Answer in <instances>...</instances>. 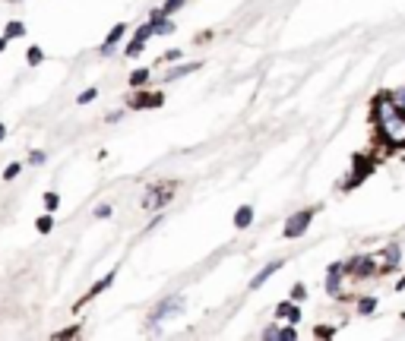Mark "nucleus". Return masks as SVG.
<instances>
[{
    "instance_id": "nucleus-25",
    "label": "nucleus",
    "mask_w": 405,
    "mask_h": 341,
    "mask_svg": "<svg viewBox=\"0 0 405 341\" xmlns=\"http://www.w3.org/2000/svg\"><path fill=\"white\" fill-rule=\"evenodd\" d=\"M339 326H314V338H336Z\"/></svg>"
},
{
    "instance_id": "nucleus-17",
    "label": "nucleus",
    "mask_w": 405,
    "mask_h": 341,
    "mask_svg": "<svg viewBox=\"0 0 405 341\" xmlns=\"http://www.w3.org/2000/svg\"><path fill=\"white\" fill-rule=\"evenodd\" d=\"M3 35H7L10 41H13V38H22V35H26V22L10 19V22H7V29H3Z\"/></svg>"
},
{
    "instance_id": "nucleus-30",
    "label": "nucleus",
    "mask_w": 405,
    "mask_h": 341,
    "mask_svg": "<svg viewBox=\"0 0 405 341\" xmlns=\"http://www.w3.org/2000/svg\"><path fill=\"white\" fill-rule=\"evenodd\" d=\"M22 174V164L20 161H10L7 168H3V180H16Z\"/></svg>"
},
{
    "instance_id": "nucleus-31",
    "label": "nucleus",
    "mask_w": 405,
    "mask_h": 341,
    "mask_svg": "<svg viewBox=\"0 0 405 341\" xmlns=\"http://www.w3.org/2000/svg\"><path fill=\"white\" fill-rule=\"evenodd\" d=\"M285 322H291V326H298V322H301V303H295V301H291L289 313H285Z\"/></svg>"
},
{
    "instance_id": "nucleus-34",
    "label": "nucleus",
    "mask_w": 405,
    "mask_h": 341,
    "mask_svg": "<svg viewBox=\"0 0 405 341\" xmlns=\"http://www.w3.org/2000/svg\"><path fill=\"white\" fill-rule=\"evenodd\" d=\"M289 307H291V301H289V297H285V301H282L279 307H275V313H273V316H275V319H282V322H285V313H289Z\"/></svg>"
},
{
    "instance_id": "nucleus-26",
    "label": "nucleus",
    "mask_w": 405,
    "mask_h": 341,
    "mask_svg": "<svg viewBox=\"0 0 405 341\" xmlns=\"http://www.w3.org/2000/svg\"><path fill=\"white\" fill-rule=\"evenodd\" d=\"M111 215H114V209H111V203H98V205H95V212H92V219H98V221L111 219Z\"/></svg>"
},
{
    "instance_id": "nucleus-40",
    "label": "nucleus",
    "mask_w": 405,
    "mask_h": 341,
    "mask_svg": "<svg viewBox=\"0 0 405 341\" xmlns=\"http://www.w3.org/2000/svg\"><path fill=\"white\" fill-rule=\"evenodd\" d=\"M10 3H20V0H10Z\"/></svg>"
},
{
    "instance_id": "nucleus-6",
    "label": "nucleus",
    "mask_w": 405,
    "mask_h": 341,
    "mask_svg": "<svg viewBox=\"0 0 405 341\" xmlns=\"http://www.w3.org/2000/svg\"><path fill=\"white\" fill-rule=\"evenodd\" d=\"M165 104V92H149V89H133V95L127 98L130 111H155Z\"/></svg>"
},
{
    "instance_id": "nucleus-8",
    "label": "nucleus",
    "mask_w": 405,
    "mask_h": 341,
    "mask_svg": "<svg viewBox=\"0 0 405 341\" xmlns=\"http://www.w3.org/2000/svg\"><path fill=\"white\" fill-rule=\"evenodd\" d=\"M342 278H345V262H330L326 278H323V287H326L330 297H342Z\"/></svg>"
},
{
    "instance_id": "nucleus-38",
    "label": "nucleus",
    "mask_w": 405,
    "mask_h": 341,
    "mask_svg": "<svg viewBox=\"0 0 405 341\" xmlns=\"http://www.w3.org/2000/svg\"><path fill=\"white\" fill-rule=\"evenodd\" d=\"M7 139V127H3V120H0V143Z\"/></svg>"
},
{
    "instance_id": "nucleus-4",
    "label": "nucleus",
    "mask_w": 405,
    "mask_h": 341,
    "mask_svg": "<svg viewBox=\"0 0 405 341\" xmlns=\"http://www.w3.org/2000/svg\"><path fill=\"white\" fill-rule=\"evenodd\" d=\"M184 294H171V297H165V301H158L155 310L149 313V326H158V322L171 319V316H181L184 313Z\"/></svg>"
},
{
    "instance_id": "nucleus-3",
    "label": "nucleus",
    "mask_w": 405,
    "mask_h": 341,
    "mask_svg": "<svg viewBox=\"0 0 405 341\" xmlns=\"http://www.w3.org/2000/svg\"><path fill=\"white\" fill-rule=\"evenodd\" d=\"M316 219V209H301V212H291L289 221H285V228H282V234H285V240H298L304 237V234L310 231V221Z\"/></svg>"
},
{
    "instance_id": "nucleus-36",
    "label": "nucleus",
    "mask_w": 405,
    "mask_h": 341,
    "mask_svg": "<svg viewBox=\"0 0 405 341\" xmlns=\"http://www.w3.org/2000/svg\"><path fill=\"white\" fill-rule=\"evenodd\" d=\"M121 117H124V111H111V114L105 117V120H108V123H117V120H121Z\"/></svg>"
},
{
    "instance_id": "nucleus-37",
    "label": "nucleus",
    "mask_w": 405,
    "mask_h": 341,
    "mask_svg": "<svg viewBox=\"0 0 405 341\" xmlns=\"http://www.w3.org/2000/svg\"><path fill=\"white\" fill-rule=\"evenodd\" d=\"M7 45H10V38H7V35H0V54L7 51Z\"/></svg>"
},
{
    "instance_id": "nucleus-35",
    "label": "nucleus",
    "mask_w": 405,
    "mask_h": 341,
    "mask_svg": "<svg viewBox=\"0 0 405 341\" xmlns=\"http://www.w3.org/2000/svg\"><path fill=\"white\" fill-rule=\"evenodd\" d=\"M181 61V51H165V54H162V63H178Z\"/></svg>"
},
{
    "instance_id": "nucleus-13",
    "label": "nucleus",
    "mask_w": 405,
    "mask_h": 341,
    "mask_svg": "<svg viewBox=\"0 0 405 341\" xmlns=\"http://www.w3.org/2000/svg\"><path fill=\"white\" fill-rule=\"evenodd\" d=\"M282 266H285V260H273V262H266V266H263V269H260V272H257V275H254V278H250V291H260V287H263V285H266V281H269V278H273V275H275V272H279V269H282Z\"/></svg>"
},
{
    "instance_id": "nucleus-16",
    "label": "nucleus",
    "mask_w": 405,
    "mask_h": 341,
    "mask_svg": "<svg viewBox=\"0 0 405 341\" xmlns=\"http://www.w3.org/2000/svg\"><path fill=\"white\" fill-rule=\"evenodd\" d=\"M149 79H152V70L139 67V70H133V73H130V79H127V82H130V89H143V86H146V82H149Z\"/></svg>"
},
{
    "instance_id": "nucleus-29",
    "label": "nucleus",
    "mask_w": 405,
    "mask_h": 341,
    "mask_svg": "<svg viewBox=\"0 0 405 341\" xmlns=\"http://www.w3.org/2000/svg\"><path fill=\"white\" fill-rule=\"evenodd\" d=\"M95 98H98V89H95V86H89L86 92H79V95H76V104H89V102H95Z\"/></svg>"
},
{
    "instance_id": "nucleus-32",
    "label": "nucleus",
    "mask_w": 405,
    "mask_h": 341,
    "mask_svg": "<svg viewBox=\"0 0 405 341\" xmlns=\"http://www.w3.org/2000/svg\"><path fill=\"white\" fill-rule=\"evenodd\" d=\"M260 338L263 341H279V322H269V326L260 332Z\"/></svg>"
},
{
    "instance_id": "nucleus-19",
    "label": "nucleus",
    "mask_w": 405,
    "mask_h": 341,
    "mask_svg": "<svg viewBox=\"0 0 405 341\" xmlns=\"http://www.w3.org/2000/svg\"><path fill=\"white\" fill-rule=\"evenodd\" d=\"M79 335H83V326L76 322V326H67L61 332H54V341H70V338H79Z\"/></svg>"
},
{
    "instance_id": "nucleus-15",
    "label": "nucleus",
    "mask_w": 405,
    "mask_h": 341,
    "mask_svg": "<svg viewBox=\"0 0 405 341\" xmlns=\"http://www.w3.org/2000/svg\"><path fill=\"white\" fill-rule=\"evenodd\" d=\"M193 70H203V61H190V63H178V67H174V70H168V73H165V82H174V79H181V76L193 73Z\"/></svg>"
},
{
    "instance_id": "nucleus-10",
    "label": "nucleus",
    "mask_w": 405,
    "mask_h": 341,
    "mask_svg": "<svg viewBox=\"0 0 405 341\" xmlns=\"http://www.w3.org/2000/svg\"><path fill=\"white\" fill-rule=\"evenodd\" d=\"M399 262H402V246H399V244H390V246L380 250V275L396 272Z\"/></svg>"
},
{
    "instance_id": "nucleus-14",
    "label": "nucleus",
    "mask_w": 405,
    "mask_h": 341,
    "mask_svg": "<svg viewBox=\"0 0 405 341\" xmlns=\"http://www.w3.org/2000/svg\"><path fill=\"white\" fill-rule=\"evenodd\" d=\"M234 228H238V231H247L250 225H254V205H240L238 212H234Z\"/></svg>"
},
{
    "instance_id": "nucleus-12",
    "label": "nucleus",
    "mask_w": 405,
    "mask_h": 341,
    "mask_svg": "<svg viewBox=\"0 0 405 341\" xmlns=\"http://www.w3.org/2000/svg\"><path fill=\"white\" fill-rule=\"evenodd\" d=\"M124 35H127V22H117V26L108 32V38L102 41V48H98V54H102V57H111V54H114V48H117V45L124 41Z\"/></svg>"
},
{
    "instance_id": "nucleus-39",
    "label": "nucleus",
    "mask_w": 405,
    "mask_h": 341,
    "mask_svg": "<svg viewBox=\"0 0 405 341\" xmlns=\"http://www.w3.org/2000/svg\"><path fill=\"white\" fill-rule=\"evenodd\" d=\"M396 291H405V275H402V278L396 281Z\"/></svg>"
},
{
    "instance_id": "nucleus-28",
    "label": "nucleus",
    "mask_w": 405,
    "mask_h": 341,
    "mask_svg": "<svg viewBox=\"0 0 405 341\" xmlns=\"http://www.w3.org/2000/svg\"><path fill=\"white\" fill-rule=\"evenodd\" d=\"M390 98H392V104H396L399 111H402L405 114V86H399V89H392L390 92Z\"/></svg>"
},
{
    "instance_id": "nucleus-18",
    "label": "nucleus",
    "mask_w": 405,
    "mask_h": 341,
    "mask_svg": "<svg viewBox=\"0 0 405 341\" xmlns=\"http://www.w3.org/2000/svg\"><path fill=\"white\" fill-rule=\"evenodd\" d=\"M35 228H38V234H51V231H54V212H45V215H38Z\"/></svg>"
},
{
    "instance_id": "nucleus-33",
    "label": "nucleus",
    "mask_w": 405,
    "mask_h": 341,
    "mask_svg": "<svg viewBox=\"0 0 405 341\" xmlns=\"http://www.w3.org/2000/svg\"><path fill=\"white\" fill-rule=\"evenodd\" d=\"M45 158H48V155H45L42 149H32V152H29V164H35V168H38V164H45Z\"/></svg>"
},
{
    "instance_id": "nucleus-11",
    "label": "nucleus",
    "mask_w": 405,
    "mask_h": 341,
    "mask_svg": "<svg viewBox=\"0 0 405 341\" xmlns=\"http://www.w3.org/2000/svg\"><path fill=\"white\" fill-rule=\"evenodd\" d=\"M152 35H155V32H152V22H149V19H146V22H143V26H139V29H137V32H133V38H130V45H127V48H124V54H127V57H137V54H139V51H143V48H146V41H149V38H152Z\"/></svg>"
},
{
    "instance_id": "nucleus-20",
    "label": "nucleus",
    "mask_w": 405,
    "mask_h": 341,
    "mask_svg": "<svg viewBox=\"0 0 405 341\" xmlns=\"http://www.w3.org/2000/svg\"><path fill=\"white\" fill-rule=\"evenodd\" d=\"M289 301H295V303H304V301H307V285H304V281H295V285H291Z\"/></svg>"
},
{
    "instance_id": "nucleus-24",
    "label": "nucleus",
    "mask_w": 405,
    "mask_h": 341,
    "mask_svg": "<svg viewBox=\"0 0 405 341\" xmlns=\"http://www.w3.org/2000/svg\"><path fill=\"white\" fill-rule=\"evenodd\" d=\"M184 3H187V0H165V3H162L158 10H162L165 16H174L178 10H184Z\"/></svg>"
},
{
    "instance_id": "nucleus-21",
    "label": "nucleus",
    "mask_w": 405,
    "mask_h": 341,
    "mask_svg": "<svg viewBox=\"0 0 405 341\" xmlns=\"http://www.w3.org/2000/svg\"><path fill=\"white\" fill-rule=\"evenodd\" d=\"M42 61H45V51L38 48V45H29V51H26V63H29V67H38Z\"/></svg>"
},
{
    "instance_id": "nucleus-23",
    "label": "nucleus",
    "mask_w": 405,
    "mask_h": 341,
    "mask_svg": "<svg viewBox=\"0 0 405 341\" xmlns=\"http://www.w3.org/2000/svg\"><path fill=\"white\" fill-rule=\"evenodd\" d=\"M42 199H45V209H48V212H57V209H61V193H57V190H48Z\"/></svg>"
},
{
    "instance_id": "nucleus-7",
    "label": "nucleus",
    "mask_w": 405,
    "mask_h": 341,
    "mask_svg": "<svg viewBox=\"0 0 405 341\" xmlns=\"http://www.w3.org/2000/svg\"><path fill=\"white\" fill-rule=\"evenodd\" d=\"M374 168H377V161H374V158H367V155H355V168H351L355 174H351V177L342 184V190H355V187L361 184V180L371 177Z\"/></svg>"
},
{
    "instance_id": "nucleus-2",
    "label": "nucleus",
    "mask_w": 405,
    "mask_h": 341,
    "mask_svg": "<svg viewBox=\"0 0 405 341\" xmlns=\"http://www.w3.org/2000/svg\"><path fill=\"white\" fill-rule=\"evenodd\" d=\"M174 190H178V184L174 180H168V184H155V187H149L146 190V196H143V209L146 212H158V209H165L168 203L174 199Z\"/></svg>"
},
{
    "instance_id": "nucleus-9",
    "label": "nucleus",
    "mask_w": 405,
    "mask_h": 341,
    "mask_svg": "<svg viewBox=\"0 0 405 341\" xmlns=\"http://www.w3.org/2000/svg\"><path fill=\"white\" fill-rule=\"evenodd\" d=\"M114 278H117V269H114V272H108V275H105V278H98V281H95V285H92V287H89V291H86V294H83V297H79V301H76V303H73V310H83V307H86V303H89V301H92V297H98V294H105V291H108V287H111V285H114Z\"/></svg>"
},
{
    "instance_id": "nucleus-22",
    "label": "nucleus",
    "mask_w": 405,
    "mask_h": 341,
    "mask_svg": "<svg viewBox=\"0 0 405 341\" xmlns=\"http://www.w3.org/2000/svg\"><path fill=\"white\" fill-rule=\"evenodd\" d=\"M374 310H377V297H361V301H358V313L361 316H371Z\"/></svg>"
},
{
    "instance_id": "nucleus-1",
    "label": "nucleus",
    "mask_w": 405,
    "mask_h": 341,
    "mask_svg": "<svg viewBox=\"0 0 405 341\" xmlns=\"http://www.w3.org/2000/svg\"><path fill=\"white\" fill-rule=\"evenodd\" d=\"M371 120L380 143L390 149H405V114L392 104L390 92H380L371 102Z\"/></svg>"
},
{
    "instance_id": "nucleus-27",
    "label": "nucleus",
    "mask_w": 405,
    "mask_h": 341,
    "mask_svg": "<svg viewBox=\"0 0 405 341\" xmlns=\"http://www.w3.org/2000/svg\"><path fill=\"white\" fill-rule=\"evenodd\" d=\"M279 341H298V328L291 326H279Z\"/></svg>"
},
{
    "instance_id": "nucleus-5",
    "label": "nucleus",
    "mask_w": 405,
    "mask_h": 341,
    "mask_svg": "<svg viewBox=\"0 0 405 341\" xmlns=\"http://www.w3.org/2000/svg\"><path fill=\"white\" fill-rule=\"evenodd\" d=\"M345 275L351 278H371V275H380V256H351L345 262Z\"/></svg>"
}]
</instances>
